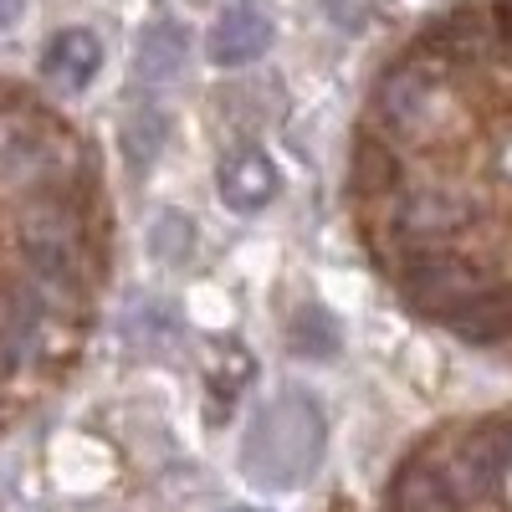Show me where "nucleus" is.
Returning a JSON list of instances; mask_svg holds the SVG:
<instances>
[{
	"label": "nucleus",
	"instance_id": "nucleus-10",
	"mask_svg": "<svg viewBox=\"0 0 512 512\" xmlns=\"http://www.w3.org/2000/svg\"><path fill=\"white\" fill-rule=\"evenodd\" d=\"M21 21V0H0V31H11Z\"/></svg>",
	"mask_w": 512,
	"mask_h": 512
},
{
	"label": "nucleus",
	"instance_id": "nucleus-4",
	"mask_svg": "<svg viewBox=\"0 0 512 512\" xmlns=\"http://www.w3.org/2000/svg\"><path fill=\"white\" fill-rule=\"evenodd\" d=\"M216 190H221L226 210H236V216H256V210H267L277 200L282 175H277V164L267 159V149H236L216 169Z\"/></svg>",
	"mask_w": 512,
	"mask_h": 512
},
{
	"label": "nucleus",
	"instance_id": "nucleus-7",
	"mask_svg": "<svg viewBox=\"0 0 512 512\" xmlns=\"http://www.w3.org/2000/svg\"><path fill=\"white\" fill-rule=\"evenodd\" d=\"M185 67V31L175 21H154L139 41V72L144 77H175Z\"/></svg>",
	"mask_w": 512,
	"mask_h": 512
},
{
	"label": "nucleus",
	"instance_id": "nucleus-5",
	"mask_svg": "<svg viewBox=\"0 0 512 512\" xmlns=\"http://www.w3.org/2000/svg\"><path fill=\"white\" fill-rule=\"evenodd\" d=\"M272 47V21L256 6H226L205 36V52L216 67H251Z\"/></svg>",
	"mask_w": 512,
	"mask_h": 512
},
{
	"label": "nucleus",
	"instance_id": "nucleus-6",
	"mask_svg": "<svg viewBox=\"0 0 512 512\" xmlns=\"http://www.w3.org/2000/svg\"><path fill=\"white\" fill-rule=\"evenodd\" d=\"M41 72L57 77L62 88L82 93V88H88V82L103 72V41H98V31H88V26L57 31V36L47 41V52H41Z\"/></svg>",
	"mask_w": 512,
	"mask_h": 512
},
{
	"label": "nucleus",
	"instance_id": "nucleus-3",
	"mask_svg": "<svg viewBox=\"0 0 512 512\" xmlns=\"http://www.w3.org/2000/svg\"><path fill=\"white\" fill-rule=\"evenodd\" d=\"M328 425L313 395H282L251 420L241 441V472L256 487H303L323 461Z\"/></svg>",
	"mask_w": 512,
	"mask_h": 512
},
{
	"label": "nucleus",
	"instance_id": "nucleus-2",
	"mask_svg": "<svg viewBox=\"0 0 512 512\" xmlns=\"http://www.w3.org/2000/svg\"><path fill=\"white\" fill-rule=\"evenodd\" d=\"M108 272L113 205L93 139L0 77V425L77 369Z\"/></svg>",
	"mask_w": 512,
	"mask_h": 512
},
{
	"label": "nucleus",
	"instance_id": "nucleus-8",
	"mask_svg": "<svg viewBox=\"0 0 512 512\" xmlns=\"http://www.w3.org/2000/svg\"><path fill=\"white\" fill-rule=\"evenodd\" d=\"M190 236H195V226L185 221V216H175V210H164V216L154 221V256H159V262H169V267H175V262H185V256H190Z\"/></svg>",
	"mask_w": 512,
	"mask_h": 512
},
{
	"label": "nucleus",
	"instance_id": "nucleus-11",
	"mask_svg": "<svg viewBox=\"0 0 512 512\" xmlns=\"http://www.w3.org/2000/svg\"><path fill=\"white\" fill-rule=\"evenodd\" d=\"M231 512H251V507H231Z\"/></svg>",
	"mask_w": 512,
	"mask_h": 512
},
{
	"label": "nucleus",
	"instance_id": "nucleus-9",
	"mask_svg": "<svg viewBox=\"0 0 512 512\" xmlns=\"http://www.w3.org/2000/svg\"><path fill=\"white\" fill-rule=\"evenodd\" d=\"M313 338H323V344H328V354H333V344H338L333 318H328L323 308H303V313H297V333H292V344H297V349H308V354H318V344H313Z\"/></svg>",
	"mask_w": 512,
	"mask_h": 512
},
{
	"label": "nucleus",
	"instance_id": "nucleus-1",
	"mask_svg": "<svg viewBox=\"0 0 512 512\" xmlns=\"http://www.w3.org/2000/svg\"><path fill=\"white\" fill-rule=\"evenodd\" d=\"M344 200L410 318L512 364V0H451L390 47L349 134Z\"/></svg>",
	"mask_w": 512,
	"mask_h": 512
}]
</instances>
